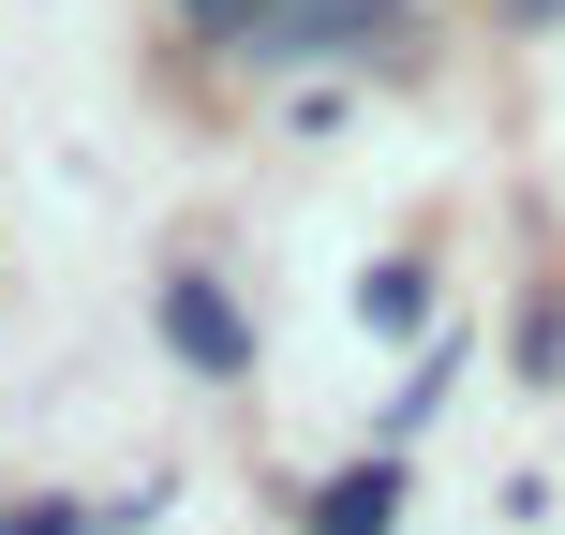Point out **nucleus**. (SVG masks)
I'll return each instance as SVG.
<instances>
[{
  "mask_svg": "<svg viewBox=\"0 0 565 535\" xmlns=\"http://www.w3.org/2000/svg\"><path fill=\"white\" fill-rule=\"evenodd\" d=\"M164 342H179V357H209V372H238V357H254V328H238V298H224V282H164Z\"/></svg>",
  "mask_w": 565,
  "mask_h": 535,
  "instance_id": "1",
  "label": "nucleus"
},
{
  "mask_svg": "<svg viewBox=\"0 0 565 535\" xmlns=\"http://www.w3.org/2000/svg\"><path fill=\"white\" fill-rule=\"evenodd\" d=\"M521 15H551V0H521Z\"/></svg>",
  "mask_w": 565,
  "mask_h": 535,
  "instance_id": "5",
  "label": "nucleus"
},
{
  "mask_svg": "<svg viewBox=\"0 0 565 535\" xmlns=\"http://www.w3.org/2000/svg\"><path fill=\"white\" fill-rule=\"evenodd\" d=\"M387 506H402V477H387V461H358V477L312 491V535H387Z\"/></svg>",
  "mask_w": 565,
  "mask_h": 535,
  "instance_id": "2",
  "label": "nucleus"
},
{
  "mask_svg": "<svg viewBox=\"0 0 565 535\" xmlns=\"http://www.w3.org/2000/svg\"><path fill=\"white\" fill-rule=\"evenodd\" d=\"M387 0H282V45H387Z\"/></svg>",
  "mask_w": 565,
  "mask_h": 535,
  "instance_id": "3",
  "label": "nucleus"
},
{
  "mask_svg": "<svg viewBox=\"0 0 565 535\" xmlns=\"http://www.w3.org/2000/svg\"><path fill=\"white\" fill-rule=\"evenodd\" d=\"M194 30H224V45H282V0H179Z\"/></svg>",
  "mask_w": 565,
  "mask_h": 535,
  "instance_id": "4",
  "label": "nucleus"
}]
</instances>
